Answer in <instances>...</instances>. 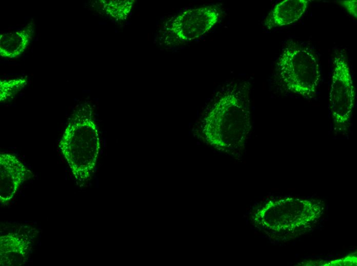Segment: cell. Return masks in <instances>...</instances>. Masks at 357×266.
Here are the masks:
<instances>
[{
  "instance_id": "obj_4",
  "label": "cell",
  "mask_w": 357,
  "mask_h": 266,
  "mask_svg": "<svg viewBox=\"0 0 357 266\" xmlns=\"http://www.w3.org/2000/svg\"><path fill=\"white\" fill-rule=\"evenodd\" d=\"M355 97V88L346 57L342 51L336 50L329 95L330 113L336 133L346 134L348 130Z\"/></svg>"
},
{
  "instance_id": "obj_8",
  "label": "cell",
  "mask_w": 357,
  "mask_h": 266,
  "mask_svg": "<svg viewBox=\"0 0 357 266\" xmlns=\"http://www.w3.org/2000/svg\"><path fill=\"white\" fill-rule=\"evenodd\" d=\"M33 34L31 24L17 31L3 32L0 35V55L2 57H18L28 46Z\"/></svg>"
},
{
  "instance_id": "obj_11",
  "label": "cell",
  "mask_w": 357,
  "mask_h": 266,
  "mask_svg": "<svg viewBox=\"0 0 357 266\" xmlns=\"http://www.w3.org/2000/svg\"><path fill=\"white\" fill-rule=\"evenodd\" d=\"M26 84L24 79L16 78L4 80L0 83V100L4 101L15 95Z\"/></svg>"
},
{
  "instance_id": "obj_5",
  "label": "cell",
  "mask_w": 357,
  "mask_h": 266,
  "mask_svg": "<svg viewBox=\"0 0 357 266\" xmlns=\"http://www.w3.org/2000/svg\"><path fill=\"white\" fill-rule=\"evenodd\" d=\"M221 15L222 9L218 5L188 9L172 18L167 30L179 40L190 41L209 32Z\"/></svg>"
},
{
  "instance_id": "obj_3",
  "label": "cell",
  "mask_w": 357,
  "mask_h": 266,
  "mask_svg": "<svg viewBox=\"0 0 357 266\" xmlns=\"http://www.w3.org/2000/svg\"><path fill=\"white\" fill-rule=\"evenodd\" d=\"M275 69L288 91L308 99L316 95L321 72L317 54L311 48L289 41L276 61Z\"/></svg>"
},
{
  "instance_id": "obj_2",
  "label": "cell",
  "mask_w": 357,
  "mask_h": 266,
  "mask_svg": "<svg viewBox=\"0 0 357 266\" xmlns=\"http://www.w3.org/2000/svg\"><path fill=\"white\" fill-rule=\"evenodd\" d=\"M89 108H82L69 123L59 147L76 179L84 182L90 178L100 148L97 125Z\"/></svg>"
},
{
  "instance_id": "obj_6",
  "label": "cell",
  "mask_w": 357,
  "mask_h": 266,
  "mask_svg": "<svg viewBox=\"0 0 357 266\" xmlns=\"http://www.w3.org/2000/svg\"><path fill=\"white\" fill-rule=\"evenodd\" d=\"M26 169L14 156L3 153L0 156V201L9 202L24 182Z\"/></svg>"
},
{
  "instance_id": "obj_12",
  "label": "cell",
  "mask_w": 357,
  "mask_h": 266,
  "mask_svg": "<svg viewBox=\"0 0 357 266\" xmlns=\"http://www.w3.org/2000/svg\"><path fill=\"white\" fill-rule=\"evenodd\" d=\"M356 0H347L340 1L339 3L353 17L356 18Z\"/></svg>"
},
{
  "instance_id": "obj_10",
  "label": "cell",
  "mask_w": 357,
  "mask_h": 266,
  "mask_svg": "<svg viewBox=\"0 0 357 266\" xmlns=\"http://www.w3.org/2000/svg\"><path fill=\"white\" fill-rule=\"evenodd\" d=\"M106 12L117 19H125L129 13L134 1H102Z\"/></svg>"
},
{
  "instance_id": "obj_1",
  "label": "cell",
  "mask_w": 357,
  "mask_h": 266,
  "mask_svg": "<svg viewBox=\"0 0 357 266\" xmlns=\"http://www.w3.org/2000/svg\"><path fill=\"white\" fill-rule=\"evenodd\" d=\"M248 81L233 82L216 93L206 108L205 134L208 141L228 146L232 134L235 147L244 145L251 129V111Z\"/></svg>"
},
{
  "instance_id": "obj_9",
  "label": "cell",
  "mask_w": 357,
  "mask_h": 266,
  "mask_svg": "<svg viewBox=\"0 0 357 266\" xmlns=\"http://www.w3.org/2000/svg\"><path fill=\"white\" fill-rule=\"evenodd\" d=\"M27 248V243L15 234L1 236V265H15L18 260H23Z\"/></svg>"
},
{
  "instance_id": "obj_7",
  "label": "cell",
  "mask_w": 357,
  "mask_h": 266,
  "mask_svg": "<svg viewBox=\"0 0 357 266\" xmlns=\"http://www.w3.org/2000/svg\"><path fill=\"white\" fill-rule=\"evenodd\" d=\"M308 4L307 0H284L277 3L266 17L265 27L271 29L296 21L305 12Z\"/></svg>"
}]
</instances>
